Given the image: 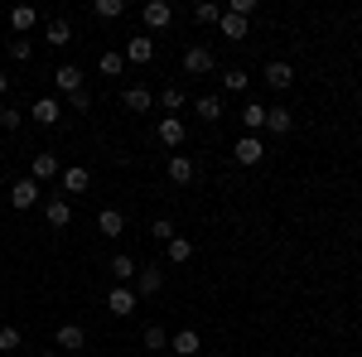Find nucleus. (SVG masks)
I'll return each instance as SVG.
<instances>
[{"instance_id":"nucleus-1","label":"nucleus","mask_w":362,"mask_h":357,"mask_svg":"<svg viewBox=\"0 0 362 357\" xmlns=\"http://www.w3.org/2000/svg\"><path fill=\"white\" fill-rule=\"evenodd\" d=\"M63 174V165H58V155H49V150H39L34 160H29V179L34 184H44V179H58Z\"/></svg>"},{"instance_id":"nucleus-2","label":"nucleus","mask_w":362,"mask_h":357,"mask_svg":"<svg viewBox=\"0 0 362 357\" xmlns=\"http://www.w3.org/2000/svg\"><path fill=\"white\" fill-rule=\"evenodd\" d=\"M54 87L63 97H78V92H83V68H78V63H63L54 73Z\"/></svg>"},{"instance_id":"nucleus-3","label":"nucleus","mask_w":362,"mask_h":357,"mask_svg":"<svg viewBox=\"0 0 362 357\" xmlns=\"http://www.w3.org/2000/svg\"><path fill=\"white\" fill-rule=\"evenodd\" d=\"M140 20H145L150 29H169L174 25V5H169V0H150V5L140 10Z\"/></svg>"},{"instance_id":"nucleus-4","label":"nucleus","mask_w":362,"mask_h":357,"mask_svg":"<svg viewBox=\"0 0 362 357\" xmlns=\"http://www.w3.org/2000/svg\"><path fill=\"white\" fill-rule=\"evenodd\" d=\"M232 160H237V165H261V160H266L261 136H242V140H237V150H232Z\"/></svg>"},{"instance_id":"nucleus-5","label":"nucleus","mask_w":362,"mask_h":357,"mask_svg":"<svg viewBox=\"0 0 362 357\" xmlns=\"http://www.w3.org/2000/svg\"><path fill=\"white\" fill-rule=\"evenodd\" d=\"M184 73H189V78L213 73V54H208V49H198V44H189V49H184Z\"/></svg>"},{"instance_id":"nucleus-6","label":"nucleus","mask_w":362,"mask_h":357,"mask_svg":"<svg viewBox=\"0 0 362 357\" xmlns=\"http://www.w3.org/2000/svg\"><path fill=\"white\" fill-rule=\"evenodd\" d=\"M107 309H112V314H136V290H131V285H112Z\"/></svg>"},{"instance_id":"nucleus-7","label":"nucleus","mask_w":362,"mask_h":357,"mask_svg":"<svg viewBox=\"0 0 362 357\" xmlns=\"http://www.w3.org/2000/svg\"><path fill=\"white\" fill-rule=\"evenodd\" d=\"M58 184H63V193H87V184H92V174H87L83 165H68L63 174H58Z\"/></svg>"},{"instance_id":"nucleus-8","label":"nucleus","mask_w":362,"mask_h":357,"mask_svg":"<svg viewBox=\"0 0 362 357\" xmlns=\"http://www.w3.org/2000/svg\"><path fill=\"white\" fill-rule=\"evenodd\" d=\"M266 83L276 87V92H285V87L295 83V68H290L285 58H276V63H266Z\"/></svg>"},{"instance_id":"nucleus-9","label":"nucleus","mask_w":362,"mask_h":357,"mask_svg":"<svg viewBox=\"0 0 362 357\" xmlns=\"http://www.w3.org/2000/svg\"><path fill=\"white\" fill-rule=\"evenodd\" d=\"M155 136H160V145H184V121L179 116H160Z\"/></svg>"},{"instance_id":"nucleus-10","label":"nucleus","mask_w":362,"mask_h":357,"mask_svg":"<svg viewBox=\"0 0 362 357\" xmlns=\"http://www.w3.org/2000/svg\"><path fill=\"white\" fill-rule=\"evenodd\" d=\"M29 116H34L39 126H58V116H63V107H58V97H39Z\"/></svg>"},{"instance_id":"nucleus-11","label":"nucleus","mask_w":362,"mask_h":357,"mask_svg":"<svg viewBox=\"0 0 362 357\" xmlns=\"http://www.w3.org/2000/svg\"><path fill=\"white\" fill-rule=\"evenodd\" d=\"M198 348H203V338H198L194 329H184V333H174V338H169V353H179V357H194Z\"/></svg>"},{"instance_id":"nucleus-12","label":"nucleus","mask_w":362,"mask_h":357,"mask_svg":"<svg viewBox=\"0 0 362 357\" xmlns=\"http://www.w3.org/2000/svg\"><path fill=\"white\" fill-rule=\"evenodd\" d=\"M44 44L68 49V44H73V25H68V20H49V29H44Z\"/></svg>"},{"instance_id":"nucleus-13","label":"nucleus","mask_w":362,"mask_h":357,"mask_svg":"<svg viewBox=\"0 0 362 357\" xmlns=\"http://www.w3.org/2000/svg\"><path fill=\"white\" fill-rule=\"evenodd\" d=\"M44 218H49V227H68V222H73L68 198H49V203H44Z\"/></svg>"},{"instance_id":"nucleus-14","label":"nucleus","mask_w":362,"mask_h":357,"mask_svg":"<svg viewBox=\"0 0 362 357\" xmlns=\"http://www.w3.org/2000/svg\"><path fill=\"white\" fill-rule=\"evenodd\" d=\"M160 285H165L160 266H145V271H136V300H140V295H155Z\"/></svg>"},{"instance_id":"nucleus-15","label":"nucleus","mask_w":362,"mask_h":357,"mask_svg":"<svg viewBox=\"0 0 362 357\" xmlns=\"http://www.w3.org/2000/svg\"><path fill=\"white\" fill-rule=\"evenodd\" d=\"M121 102H126V111H150L155 107V97H150V87H126V92H121Z\"/></svg>"},{"instance_id":"nucleus-16","label":"nucleus","mask_w":362,"mask_h":357,"mask_svg":"<svg viewBox=\"0 0 362 357\" xmlns=\"http://www.w3.org/2000/svg\"><path fill=\"white\" fill-rule=\"evenodd\" d=\"M242 126H247V136H261L266 131V107L261 102H247L242 107Z\"/></svg>"},{"instance_id":"nucleus-17","label":"nucleus","mask_w":362,"mask_h":357,"mask_svg":"<svg viewBox=\"0 0 362 357\" xmlns=\"http://www.w3.org/2000/svg\"><path fill=\"white\" fill-rule=\"evenodd\" d=\"M10 203H15V208H34V203H39V184H34V179H20V184L10 189Z\"/></svg>"},{"instance_id":"nucleus-18","label":"nucleus","mask_w":362,"mask_h":357,"mask_svg":"<svg viewBox=\"0 0 362 357\" xmlns=\"http://www.w3.org/2000/svg\"><path fill=\"white\" fill-rule=\"evenodd\" d=\"M97 232H102V237H121V232H126V218H121L116 208H102V213H97Z\"/></svg>"},{"instance_id":"nucleus-19","label":"nucleus","mask_w":362,"mask_h":357,"mask_svg":"<svg viewBox=\"0 0 362 357\" xmlns=\"http://www.w3.org/2000/svg\"><path fill=\"white\" fill-rule=\"evenodd\" d=\"M194 160H189V155H174V160H169V184H194Z\"/></svg>"},{"instance_id":"nucleus-20","label":"nucleus","mask_w":362,"mask_h":357,"mask_svg":"<svg viewBox=\"0 0 362 357\" xmlns=\"http://www.w3.org/2000/svg\"><path fill=\"white\" fill-rule=\"evenodd\" d=\"M10 25H15V34H29V29L39 25V10L34 5H15L10 10Z\"/></svg>"},{"instance_id":"nucleus-21","label":"nucleus","mask_w":362,"mask_h":357,"mask_svg":"<svg viewBox=\"0 0 362 357\" xmlns=\"http://www.w3.org/2000/svg\"><path fill=\"white\" fill-rule=\"evenodd\" d=\"M290 126H295V116L285 107H266V131H271V136H285Z\"/></svg>"},{"instance_id":"nucleus-22","label":"nucleus","mask_w":362,"mask_h":357,"mask_svg":"<svg viewBox=\"0 0 362 357\" xmlns=\"http://www.w3.org/2000/svg\"><path fill=\"white\" fill-rule=\"evenodd\" d=\"M150 58H155V39H145V34H140V39L126 44V63H150Z\"/></svg>"},{"instance_id":"nucleus-23","label":"nucleus","mask_w":362,"mask_h":357,"mask_svg":"<svg viewBox=\"0 0 362 357\" xmlns=\"http://www.w3.org/2000/svg\"><path fill=\"white\" fill-rule=\"evenodd\" d=\"M194 111H198V121H223V97H198Z\"/></svg>"},{"instance_id":"nucleus-24","label":"nucleus","mask_w":362,"mask_h":357,"mask_svg":"<svg viewBox=\"0 0 362 357\" xmlns=\"http://www.w3.org/2000/svg\"><path fill=\"white\" fill-rule=\"evenodd\" d=\"M218 29H223L227 39H247V20H242V15H232V10H223V20H218Z\"/></svg>"},{"instance_id":"nucleus-25","label":"nucleus","mask_w":362,"mask_h":357,"mask_svg":"<svg viewBox=\"0 0 362 357\" xmlns=\"http://www.w3.org/2000/svg\"><path fill=\"white\" fill-rule=\"evenodd\" d=\"M97 68H102L107 78H121V73H126V54H116V49H107V54L97 58Z\"/></svg>"},{"instance_id":"nucleus-26","label":"nucleus","mask_w":362,"mask_h":357,"mask_svg":"<svg viewBox=\"0 0 362 357\" xmlns=\"http://www.w3.org/2000/svg\"><path fill=\"white\" fill-rule=\"evenodd\" d=\"M247 83H251V78L242 73V68H227V73H223V92H232V97H242Z\"/></svg>"},{"instance_id":"nucleus-27","label":"nucleus","mask_w":362,"mask_h":357,"mask_svg":"<svg viewBox=\"0 0 362 357\" xmlns=\"http://www.w3.org/2000/svg\"><path fill=\"white\" fill-rule=\"evenodd\" d=\"M58 348L78 353V348H83V329H78V324H63V329H58Z\"/></svg>"},{"instance_id":"nucleus-28","label":"nucleus","mask_w":362,"mask_h":357,"mask_svg":"<svg viewBox=\"0 0 362 357\" xmlns=\"http://www.w3.org/2000/svg\"><path fill=\"white\" fill-rule=\"evenodd\" d=\"M92 15H97V20H121V15H126V5H121V0H97V5H92Z\"/></svg>"},{"instance_id":"nucleus-29","label":"nucleus","mask_w":362,"mask_h":357,"mask_svg":"<svg viewBox=\"0 0 362 357\" xmlns=\"http://www.w3.org/2000/svg\"><path fill=\"white\" fill-rule=\"evenodd\" d=\"M189 256H194V242H189V237H174V242H169V261H174V266H184Z\"/></svg>"},{"instance_id":"nucleus-30","label":"nucleus","mask_w":362,"mask_h":357,"mask_svg":"<svg viewBox=\"0 0 362 357\" xmlns=\"http://www.w3.org/2000/svg\"><path fill=\"white\" fill-rule=\"evenodd\" d=\"M150 237H155V242H165V247H169V242H174L179 232H174V222H169V218H155V222H150Z\"/></svg>"},{"instance_id":"nucleus-31","label":"nucleus","mask_w":362,"mask_h":357,"mask_svg":"<svg viewBox=\"0 0 362 357\" xmlns=\"http://www.w3.org/2000/svg\"><path fill=\"white\" fill-rule=\"evenodd\" d=\"M194 20H198V25H218V20H223V10H218L213 0H203V5H194Z\"/></svg>"},{"instance_id":"nucleus-32","label":"nucleus","mask_w":362,"mask_h":357,"mask_svg":"<svg viewBox=\"0 0 362 357\" xmlns=\"http://www.w3.org/2000/svg\"><path fill=\"white\" fill-rule=\"evenodd\" d=\"M145 348H150V353H160V348H169V333L160 329V324H150V329H145Z\"/></svg>"},{"instance_id":"nucleus-33","label":"nucleus","mask_w":362,"mask_h":357,"mask_svg":"<svg viewBox=\"0 0 362 357\" xmlns=\"http://www.w3.org/2000/svg\"><path fill=\"white\" fill-rule=\"evenodd\" d=\"M112 275H116V285H126V280L136 275V261H131V256H116V261H112Z\"/></svg>"},{"instance_id":"nucleus-34","label":"nucleus","mask_w":362,"mask_h":357,"mask_svg":"<svg viewBox=\"0 0 362 357\" xmlns=\"http://www.w3.org/2000/svg\"><path fill=\"white\" fill-rule=\"evenodd\" d=\"M15 348H20V329H15V324H5V329H0V357L15 353Z\"/></svg>"},{"instance_id":"nucleus-35","label":"nucleus","mask_w":362,"mask_h":357,"mask_svg":"<svg viewBox=\"0 0 362 357\" xmlns=\"http://www.w3.org/2000/svg\"><path fill=\"white\" fill-rule=\"evenodd\" d=\"M160 107L179 111V107H184V87H165V92H160Z\"/></svg>"},{"instance_id":"nucleus-36","label":"nucleus","mask_w":362,"mask_h":357,"mask_svg":"<svg viewBox=\"0 0 362 357\" xmlns=\"http://www.w3.org/2000/svg\"><path fill=\"white\" fill-rule=\"evenodd\" d=\"M29 54H34V44H29L25 34H15V39H10V58H20V63H25Z\"/></svg>"},{"instance_id":"nucleus-37","label":"nucleus","mask_w":362,"mask_h":357,"mask_svg":"<svg viewBox=\"0 0 362 357\" xmlns=\"http://www.w3.org/2000/svg\"><path fill=\"white\" fill-rule=\"evenodd\" d=\"M0 126H5V131H15V126H20V111H10V107H0Z\"/></svg>"},{"instance_id":"nucleus-38","label":"nucleus","mask_w":362,"mask_h":357,"mask_svg":"<svg viewBox=\"0 0 362 357\" xmlns=\"http://www.w3.org/2000/svg\"><path fill=\"white\" fill-rule=\"evenodd\" d=\"M5 92H10V78H5V73H0V97H5Z\"/></svg>"},{"instance_id":"nucleus-39","label":"nucleus","mask_w":362,"mask_h":357,"mask_svg":"<svg viewBox=\"0 0 362 357\" xmlns=\"http://www.w3.org/2000/svg\"><path fill=\"white\" fill-rule=\"evenodd\" d=\"M39 357H58V353H39Z\"/></svg>"}]
</instances>
